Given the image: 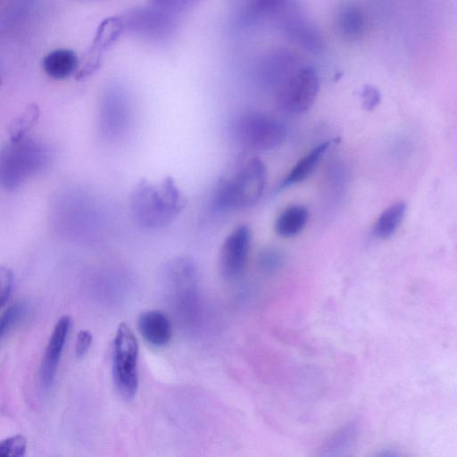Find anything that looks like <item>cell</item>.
I'll use <instances>...</instances> for the list:
<instances>
[{
    "label": "cell",
    "instance_id": "6da1fadb",
    "mask_svg": "<svg viewBox=\"0 0 457 457\" xmlns=\"http://www.w3.org/2000/svg\"><path fill=\"white\" fill-rule=\"evenodd\" d=\"M186 205L185 195L170 176L155 182L141 179L129 198L133 219L138 225L149 229L169 226Z\"/></svg>",
    "mask_w": 457,
    "mask_h": 457
},
{
    "label": "cell",
    "instance_id": "7a4b0ae2",
    "mask_svg": "<svg viewBox=\"0 0 457 457\" xmlns=\"http://www.w3.org/2000/svg\"><path fill=\"white\" fill-rule=\"evenodd\" d=\"M50 160V150L44 142L30 136L9 139L0 151L1 187L8 191L19 188L45 170Z\"/></svg>",
    "mask_w": 457,
    "mask_h": 457
},
{
    "label": "cell",
    "instance_id": "3957f363",
    "mask_svg": "<svg viewBox=\"0 0 457 457\" xmlns=\"http://www.w3.org/2000/svg\"><path fill=\"white\" fill-rule=\"evenodd\" d=\"M267 180V169L258 157H252L234 177L220 181L212 199L216 212L243 209L259 201Z\"/></svg>",
    "mask_w": 457,
    "mask_h": 457
},
{
    "label": "cell",
    "instance_id": "277c9868",
    "mask_svg": "<svg viewBox=\"0 0 457 457\" xmlns=\"http://www.w3.org/2000/svg\"><path fill=\"white\" fill-rule=\"evenodd\" d=\"M320 79L314 67L301 63L275 86V100L283 111L299 114L314 104Z\"/></svg>",
    "mask_w": 457,
    "mask_h": 457
},
{
    "label": "cell",
    "instance_id": "5b68a950",
    "mask_svg": "<svg viewBox=\"0 0 457 457\" xmlns=\"http://www.w3.org/2000/svg\"><path fill=\"white\" fill-rule=\"evenodd\" d=\"M137 340L126 323H120L113 341L112 376L120 394L132 399L138 387Z\"/></svg>",
    "mask_w": 457,
    "mask_h": 457
},
{
    "label": "cell",
    "instance_id": "8992f818",
    "mask_svg": "<svg viewBox=\"0 0 457 457\" xmlns=\"http://www.w3.org/2000/svg\"><path fill=\"white\" fill-rule=\"evenodd\" d=\"M234 133L240 145L255 151L273 150L287 137V129L280 121L257 112L241 115L235 123Z\"/></svg>",
    "mask_w": 457,
    "mask_h": 457
},
{
    "label": "cell",
    "instance_id": "52a82bcc",
    "mask_svg": "<svg viewBox=\"0 0 457 457\" xmlns=\"http://www.w3.org/2000/svg\"><path fill=\"white\" fill-rule=\"evenodd\" d=\"M122 18L125 29L150 42H164L177 31L179 13L168 9L154 6L137 7Z\"/></svg>",
    "mask_w": 457,
    "mask_h": 457
},
{
    "label": "cell",
    "instance_id": "ba28073f",
    "mask_svg": "<svg viewBox=\"0 0 457 457\" xmlns=\"http://www.w3.org/2000/svg\"><path fill=\"white\" fill-rule=\"evenodd\" d=\"M234 18L243 26H281L301 13L296 0H229Z\"/></svg>",
    "mask_w": 457,
    "mask_h": 457
},
{
    "label": "cell",
    "instance_id": "9c48e42d",
    "mask_svg": "<svg viewBox=\"0 0 457 457\" xmlns=\"http://www.w3.org/2000/svg\"><path fill=\"white\" fill-rule=\"evenodd\" d=\"M251 245V230L240 225L224 239L219 256V270L228 281L236 280L244 271Z\"/></svg>",
    "mask_w": 457,
    "mask_h": 457
},
{
    "label": "cell",
    "instance_id": "30bf717a",
    "mask_svg": "<svg viewBox=\"0 0 457 457\" xmlns=\"http://www.w3.org/2000/svg\"><path fill=\"white\" fill-rule=\"evenodd\" d=\"M124 29V23L120 17H109L100 23L91 46L76 72L78 79L89 77L99 68L104 54Z\"/></svg>",
    "mask_w": 457,
    "mask_h": 457
},
{
    "label": "cell",
    "instance_id": "8fae6325",
    "mask_svg": "<svg viewBox=\"0 0 457 457\" xmlns=\"http://www.w3.org/2000/svg\"><path fill=\"white\" fill-rule=\"evenodd\" d=\"M70 327V317L63 315L57 320L50 336L38 371L40 384L45 389H49L54 382Z\"/></svg>",
    "mask_w": 457,
    "mask_h": 457
},
{
    "label": "cell",
    "instance_id": "7c38bea8",
    "mask_svg": "<svg viewBox=\"0 0 457 457\" xmlns=\"http://www.w3.org/2000/svg\"><path fill=\"white\" fill-rule=\"evenodd\" d=\"M137 328L148 344L157 347L167 345L172 333L170 318L160 310L141 312L137 319Z\"/></svg>",
    "mask_w": 457,
    "mask_h": 457
},
{
    "label": "cell",
    "instance_id": "4fadbf2b",
    "mask_svg": "<svg viewBox=\"0 0 457 457\" xmlns=\"http://www.w3.org/2000/svg\"><path fill=\"white\" fill-rule=\"evenodd\" d=\"M334 25L337 35L347 42L359 41L366 31L364 13L353 3H345L338 7Z\"/></svg>",
    "mask_w": 457,
    "mask_h": 457
},
{
    "label": "cell",
    "instance_id": "5bb4252c",
    "mask_svg": "<svg viewBox=\"0 0 457 457\" xmlns=\"http://www.w3.org/2000/svg\"><path fill=\"white\" fill-rule=\"evenodd\" d=\"M280 29L289 41L309 52L318 54L324 49L321 35L304 20L302 13L286 21Z\"/></svg>",
    "mask_w": 457,
    "mask_h": 457
},
{
    "label": "cell",
    "instance_id": "9a60e30c",
    "mask_svg": "<svg viewBox=\"0 0 457 457\" xmlns=\"http://www.w3.org/2000/svg\"><path fill=\"white\" fill-rule=\"evenodd\" d=\"M329 146L330 142L324 141L317 145L308 154L303 156L281 180L278 190L281 191L307 179L312 174L323 154L327 152Z\"/></svg>",
    "mask_w": 457,
    "mask_h": 457
},
{
    "label": "cell",
    "instance_id": "2e32d148",
    "mask_svg": "<svg viewBox=\"0 0 457 457\" xmlns=\"http://www.w3.org/2000/svg\"><path fill=\"white\" fill-rule=\"evenodd\" d=\"M42 66L50 78L64 79L78 71L79 63L74 51L59 48L48 53L44 57Z\"/></svg>",
    "mask_w": 457,
    "mask_h": 457
},
{
    "label": "cell",
    "instance_id": "e0dca14e",
    "mask_svg": "<svg viewBox=\"0 0 457 457\" xmlns=\"http://www.w3.org/2000/svg\"><path fill=\"white\" fill-rule=\"evenodd\" d=\"M309 220L308 209L301 204H292L284 209L276 219L274 228L283 237L297 236Z\"/></svg>",
    "mask_w": 457,
    "mask_h": 457
},
{
    "label": "cell",
    "instance_id": "ac0fdd59",
    "mask_svg": "<svg viewBox=\"0 0 457 457\" xmlns=\"http://www.w3.org/2000/svg\"><path fill=\"white\" fill-rule=\"evenodd\" d=\"M406 212V204L397 202L387 207L377 219L373 234L382 239L392 237L401 225Z\"/></svg>",
    "mask_w": 457,
    "mask_h": 457
},
{
    "label": "cell",
    "instance_id": "d6986e66",
    "mask_svg": "<svg viewBox=\"0 0 457 457\" xmlns=\"http://www.w3.org/2000/svg\"><path fill=\"white\" fill-rule=\"evenodd\" d=\"M39 118V108L36 104L28 105L25 110L15 117L9 127L10 140H18L28 136Z\"/></svg>",
    "mask_w": 457,
    "mask_h": 457
},
{
    "label": "cell",
    "instance_id": "ffe728a7",
    "mask_svg": "<svg viewBox=\"0 0 457 457\" xmlns=\"http://www.w3.org/2000/svg\"><path fill=\"white\" fill-rule=\"evenodd\" d=\"M354 436V428L345 426L333 435L324 445L321 451L324 455H341V452L345 451L351 445Z\"/></svg>",
    "mask_w": 457,
    "mask_h": 457
},
{
    "label": "cell",
    "instance_id": "44dd1931",
    "mask_svg": "<svg viewBox=\"0 0 457 457\" xmlns=\"http://www.w3.org/2000/svg\"><path fill=\"white\" fill-rule=\"evenodd\" d=\"M26 312L24 303L18 302L8 306L1 315L0 337H4L16 326Z\"/></svg>",
    "mask_w": 457,
    "mask_h": 457
},
{
    "label": "cell",
    "instance_id": "7402d4cb",
    "mask_svg": "<svg viewBox=\"0 0 457 457\" xmlns=\"http://www.w3.org/2000/svg\"><path fill=\"white\" fill-rule=\"evenodd\" d=\"M27 448L26 438L21 435H16L0 443L1 457H22Z\"/></svg>",
    "mask_w": 457,
    "mask_h": 457
},
{
    "label": "cell",
    "instance_id": "603a6c76",
    "mask_svg": "<svg viewBox=\"0 0 457 457\" xmlns=\"http://www.w3.org/2000/svg\"><path fill=\"white\" fill-rule=\"evenodd\" d=\"M13 285V273L8 267L0 268V303L4 307L8 302Z\"/></svg>",
    "mask_w": 457,
    "mask_h": 457
},
{
    "label": "cell",
    "instance_id": "cb8c5ba5",
    "mask_svg": "<svg viewBox=\"0 0 457 457\" xmlns=\"http://www.w3.org/2000/svg\"><path fill=\"white\" fill-rule=\"evenodd\" d=\"M154 4L168 9L175 12H185L195 5L201 0H151Z\"/></svg>",
    "mask_w": 457,
    "mask_h": 457
},
{
    "label": "cell",
    "instance_id": "d4e9b609",
    "mask_svg": "<svg viewBox=\"0 0 457 457\" xmlns=\"http://www.w3.org/2000/svg\"><path fill=\"white\" fill-rule=\"evenodd\" d=\"M362 106L367 111H372L380 103L381 96L379 91L373 86H365L361 93Z\"/></svg>",
    "mask_w": 457,
    "mask_h": 457
},
{
    "label": "cell",
    "instance_id": "484cf974",
    "mask_svg": "<svg viewBox=\"0 0 457 457\" xmlns=\"http://www.w3.org/2000/svg\"><path fill=\"white\" fill-rule=\"evenodd\" d=\"M92 343V335L87 330L78 333L75 342V353L78 358L83 357L88 351Z\"/></svg>",
    "mask_w": 457,
    "mask_h": 457
},
{
    "label": "cell",
    "instance_id": "4316f807",
    "mask_svg": "<svg viewBox=\"0 0 457 457\" xmlns=\"http://www.w3.org/2000/svg\"><path fill=\"white\" fill-rule=\"evenodd\" d=\"M281 255L276 249H267L262 253L261 264L266 270H274L281 264Z\"/></svg>",
    "mask_w": 457,
    "mask_h": 457
}]
</instances>
